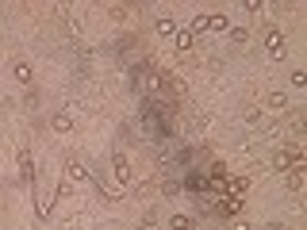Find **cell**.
Returning <instances> with one entry per match:
<instances>
[{
	"mask_svg": "<svg viewBox=\"0 0 307 230\" xmlns=\"http://www.w3.org/2000/svg\"><path fill=\"white\" fill-rule=\"evenodd\" d=\"M203 207H208L211 215H223V219H230V215L242 211V200H238V196H227V192H219V196H203Z\"/></svg>",
	"mask_w": 307,
	"mask_h": 230,
	"instance_id": "obj_1",
	"label": "cell"
},
{
	"mask_svg": "<svg viewBox=\"0 0 307 230\" xmlns=\"http://www.w3.org/2000/svg\"><path fill=\"white\" fill-rule=\"evenodd\" d=\"M265 50H269V58H284V54H288V46H284V35H281V31H269V39H265Z\"/></svg>",
	"mask_w": 307,
	"mask_h": 230,
	"instance_id": "obj_2",
	"label": "cell"
},
{
	"mask_svg": "<svg viewBox=\"0 0 307 230\" xmlns=\"http://www.w3.org/2000/svg\"><path fill=\"white\" fill-rule=\"evenodd\" d=\"M246 188H250V180H246V177H227V196H238V200H242Z\"/></svg>",
	"mask_w": 307,
	"mask_h": 230,
	"instance_id": "obj_3",
	"label": "cell"
},
{
	"mask_svg": "<svg viewBox=\"0 0 307 230\" xmlns=\"http://www.w3.org/2000/svg\"><path fill=\"white\" fill-rule=\"evenodd\" d=\"M50 127L58 130V135H65V130L73 127V123H70V115H65V111H58V115H54V119H50Z\"/></svg>",
	"mask_w": 307,
	"mask_h": 230,
	"instance_id": "obj_4",
	"label": "cell"
},
{
	"mask_svg": "<svg viewBox=\"0 0 307 230\" xmlns=\"http://www.w3.org/2000/svg\"><path fill=\"white\" fill-rule=\"evenodd\" d=\"M208 23H211V16H196L192 27H188V35H192V39H196V35H203V31H208Z\"/></svg>",
	"mask_w": 307,
	"mask_h": 230,
	"instance_id": "obj_5",
	"label": "cell"
},
{
	"mask_svg": "<svg viewBox=\"0 0 307 230\" xmlns=\"http://www.w3.org/2000/svg\"><path fill=\"white\" fill-rule=\"evenodd\" d=\"M65 173H70V180H85V177H88V169H85L81 161H70V169H65Z\"/></svg>",
	"mask_w": 307,
	"mask_h": 230,
	"instance_id": "obj_6",
	"label": "cell"
},
{
	"mask_svg": "<svg viewBox=\"0 0 307 230\" xmlns=\"http://www.w3.org/2000/svg\"><path fill=\"white\" fill-rule=\"evenodd\" d=\"M127 177H131L127 161H123V157H115V180H119V184H127Z\"/></svg>",
	"mask_w": 307,
	"mask_h": 230,
	"instance_id": "obj_7",
	"label": "cell"
},
{
	"mask_svg": "<svg viewBox=\"0 0 307 230\" xmlns=\"http://www.w3.org/2000/svg\"><path fill=\"white\" fill-rule=\"evenodd\" d=\"M265 108L281 111V108H284V92H269V96H265Z\"/></svg>",
	"mask_w": 307,
	"mask_h": 230,
	"instance_id": "obj_8",
	"label": "cell"
},
{
	"mask_svg": "<svg viewBox=\"0 0 307 230\" xmlns=\"http://www.w3.org/2000/svg\"><path fill=\"white\" fill-rule=\"evenodd\" d=\"M169 226H173V230H192L196 222L188 219V215H173V222H169Z\"/></svg>",
	"mask_w": 307,
	"mask_h": 230,
	"instance_id": "obj_9",
	"label": "cell"
},
{
	"mask_svg": "<svg viewBox=\"0 0 307 230\" xmlns=\"http://www.w3.org/2000/svg\"><path fill=\"white\" fill-rule=\"evenodd\" d=\"M192 43H196V39H192L188 31H181V35H177V46H181V54H188V50H192Z\"/></svg>",
	"mask_w": 307,
	"mask_h": 230,
	"instance_id": "obj_10",
	"label": "cell"
},
{
	"mask_svg": "<svg viewBox=\"0 0 307 230\" xmlns=\"http://www.w3.org/2000/svg\"><path fill=\"white\" fill-rule=\"evenodd\" d=\"M158 35H177V23H173L169 16H161V19H158Z\"/></svg>",
	"mask_w": 307,
	"mask_h": 230,
	"instance_id": "obj_11",
	"label": "cell"
},
{
	"mask_svg": "<svg viewBox=\"0 0 307 230\" xmlns=\"http://www.w3.org/2000/svg\"><path fill=\"white\" fill-rule=\"evenodd\" d=\"M16 81L19 85H31V69H27L23 61H16Z\"/></svg>",
	"mask_w": 307,
	"mask_h": 230,
	"instance_id": "obj_12",
	"label": "cell"
},
{
	"mask_svg": "<svg viewBox=\"0 0 307 230\" xmlns=\"http://www.w3.org/2000/svg\"><path fill=\"white\" fill-rule=\"evenodd\" d=\"M208 31H227V16H211Z\"/></svg>",
	"mask_w": 307,
	"mask_h": 230,
	"instance_id": "obj_13",
	"label": "cell"
},
{
	"mask_svg": "<svg viewBox=\"0 0 307 230\" xmlns=\"http://www.w3.org/2000/svg\"><path fill=\"white\" fill-rule=\"evenodd\" d=\"M288 188L299 192V188H303V173H288Z\"/></svg>",
	"mask_w": 307,
	"mask_h": 230,
	"instance_id": "obj_14",
	"label": "cell"
},
{
	"mask_svg": "<svg viewBox=\"0 0 307 230\" xmlns=\"http://www.w3.org/2000/svg\"><path fill=\"white\" fill-rule=\"evenodd\" d=\"M19 169H23V173H27V177H31V153H27V150H23V153H19ZM31 180H35V177H31Z\"/></svg>",
	"mask_w": 307,
	"mask_h": 230,
	"instance_id": "obj_15",
	"label": "cell"
},
{
	"mask_svg": "<svg viewBox=\"0 0 307 230\" xmlns=\"http://www.w3.org/2000/svg\"><path fill=\"white\" fill-rule=\"evenodd\" d=\"M292 85H296V88L307 85V73H303V69H296V73H292Z\"/></svg>",
	"mask_w": 307,
	"mask_h": 230,
	"instance_id": "obj_16",
	"label": "cell"
},
{
	"mask_svg": "<svg viewBox=\"0 0 307 230\" xmlns=\"http://www.w3.org/2000/svg\"><path fill=\"white\" fill-rule=\"evenodd\" d=\"M269 230H288V226H269Z\"/></svg>",
	"mask_w": 307,
	"mask_h": 230,
	"instance_id": "obj_17",
	"label": "cell"
},
{
	"mask_svg": "<svg viewBox=\"0 0 307 230\" xmlns=\"http://www.w3.org/2000/svg\"><path fill=\"white\" fill-rule=\"evenodd\" d=\"M230 230H234V226H230Z\"/></svg>",
	"mask_w": 307,
	"mask_h": 230,
	"instance_id": "obj_18",
	"label": "cell"
}]
</instances>
